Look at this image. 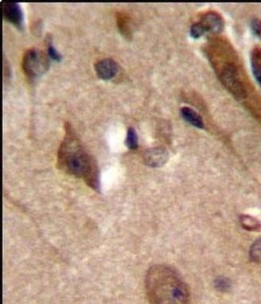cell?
<instances>
[{"instance_id": "obj_13", "label": "cell", "mask_w": 261, "mask_h": 304, "mask_svg": "<svg viewBox=\"0 0 261 304\" xmlns=\"http://www.w3.org/2000/svg\"><path fill=\"white\" fill-rule=\"evenodd\" d=\"M128 19L127 16L122 14H119L118 16V24L119 30L125 36L130 35V26L128 24Z\"/></svg>"}, {"instance_id": "obj_11", "label": "cell", "mask_w": 261, "mask_h": 304, "mask_svg": "<svg viewBox=\"0 0 261 304\" xmlns=\"http://www.w3.org/2000/svg\"><path fill=\"white\" fill-rule=\"evenodd\" d=\"M242 226L248 231H259L261 228V224L258 220L253 218L252 216H241Z\"/></svg>"}, {"instance_id": "obj_8", "label": "cell", "mask_w": 261, "mask_h": 304, "mask_svg": "<svg viewBox=\"0 0 261 304\" xmlns=\"http://www.w3.org/2000/svg\"><path fill=\"white\" fill-rule=\"evenodd\" d=\"M206 31L220 33L224 28V20L219 14L216 12H209L202 18L201 22Z\"/></svg>"}, {"instance_id": "obj_17", "label": "cell", "mask_w": 261, "mask_h": 304, "mask_svg": "<svg viewBox=\"0 0 261 304\" xmlns=\"http://www.w3.org/2000/svg\"><path fill=\"white\" fill-rule=\"evenodd\" d=\"M206 32L204 28L202 26L201 23L199 24H195L191 28V35L195 39H198L202 36Z\"/></svg>"}, {"instance_id": "obj_3", "label": "cell", "mask_w": 261, "mask_h": 304, "mask_svg": "<svg viewBox=\"0 0 261 304\" xmlns=\"http://www.w3.org/2000/svg\"><path fill=\"white\" fill-rule=\"evenodd\" d=\"M23 70L30 80L38 78L49 68V61L44 52L37 49H29L23 57Z\"/></svg>"}, {"instance_id": "obj_6", "label": "cell", "mask_w": 261, "mask_h": 304, "mask_svg": "<svg viewBox=\"0 0 261 304\" xmlns=\"http://www.w3.org/2000/svg\"><path fill=\"white\" fill-rule=\"evenodd\" d=\"M95 71L99 78L109 80L117 76L119 71V66L111 58H104L95 64Z\"/></svg>"}, {"instance_id": "obj_12", "label": "cell", "mask_w": 261, "mask_h": 304, "mask_svg": "<svg viewBox=\"0 0 261 304\" xmlns=\"http://www.w3.org/2000/svg\"><path fill=\"white\" fill-rule=\"evenodd\" d=\"M126 145L131 150H134L137 148L138 146V138L137 135L133 128H130L127 131V139H126Z\"/></svg>"}, {"instance_id": "obj_9", "label": "cell", "mask_w": 261, "mask_h": 304, "mask_svg": "<svg viewBox=\"0 0 261 304\" xmlns=\"http://www.w3.org/2000/svg\"><path fill=\"white\" fill-rule=\"evenodd\" d=\"M251 64L253 75L261 87V48L257 47L251 55Z\"/></svg>"}, {"instance_id": "obj_4", "label": "cell", "mask_w": 261, "mask_h": 304, "mask_svg": "<svg viewBox=\"0 0 261 304\" xmlns=\"http://www.w3.org/2000/svg\"><path fill=\"white\" fill-rule=\"evenodd\" d=\"M223 84L235 96L236 99H242L246 97L247 91L244 83L239 77L236 67L231 63L227 64L220 75Z\"/></svg>"}, {"instance_id": "obj_2", "label": "cell", "mask_w": 261, "mask_h": 304, "mask_svg": "<svg viewBox=\"0 0 261 304\" xmlns=\"http://www.w3.org/2000/svg\"><path fill=\"white\" fill-rule=\"evenodd\" d=\"M146 293L152 304H187L189 291L174 270L166 266H155L146 278Z\"/></svg>"}, {"instance_id": "obj_7", "label": "cell", "mask_w": 261, "mask_h": 304, "mask_svg": "<svg viewBox=\"0 0 261 304\" xmlns=\"http://www.w3.org/2000/svg\"><path fill=\"white\" fill-rule=\"evenodd\" d=\"M144 160L149 166L154 167L163 166L167 161V151L162 147L149 149L145 152Z\"/></svg>"}, {"instance_id": "obj_16", "label": "cell", "mask_w": 261, "mask_h": 304, "mask_svg": "<svg viewBox=\"0 0 261 304\" xmlns=\"http://www.w3.org/2000/svg\"><path fill=\"white\" fill-rule=\"evenodd\" d=\"M48 56L50 57L53 60L61 62L62 59V56L60 54L59 52H57V50L54 48V46L52 45V40H48Z\"/></svg>"}, {"instance_id": "obj_15", "label": "cell", "mask_w": 261, "mask_h": 304, "mask_svg": "<svg viewBox=\"0 0 261 304\" xmlns=\"http://www.w3.org/2000/svg\"><path fill=\"white\" fill-rule=\"evenodd\" d=\"M215 287L218 291L225 292L228 291L231 287V283L228 279L225 278H219L215 282Z\"/></svg>"}, {"instance_id": "obj_5", "label": "cell", "mask_w": 261, "mask_h": 304, "mask_svg": "<svg viewBox=\"0 0 261 304\" xmlns=\"http://www.w3.org/2000/svg\"><path fill=\"white\" fill-rule=\"evenodd\" d=\"M2 11L3 17L15 25L19 29H22L24 23V14L17 2L4 1L2 2Z\"/></svg>"}, {"instance_id": "obj_18", "label": "cell", "mask_w": 261, "mask_h": 304, "mask_svg": "<svg viewBox=\"0 0 261 304\" xmlns=\"http://www.w3.org/2000/svg\"><path fill=\"white\" fill-rule=\"evenodd\" d=\"M251 28L255 35L261 39V20L255 18L251 22Z\"/></svg>"}, {"instance_id": "obj_14", "label": "cell", "mask_w": 261, "mask_h": 304, "mask_svg": "<svg viewBox=\"0 0 261 304\" xmlns=\"http://www.w3.org/2000/svg\"><path fill=\"white\" fill-rule=\"evenodd\" d=\"M250 256L255 262H261V239L257 240L251 248Z\"/></svg>"}, {"instance_id": "obj_10", "label": "cell", "mask_w": 261, "mask_h": 304, "mask_svg": "<svg viewBox=\"0 0 261 304\" xmlns=\"http://www.w3.org/2000/svg\"><path fill=\"white\" fill-rule=\"evenodd\" d=\"M181 113H182L183 119L191 123L192 126L198 128H203V121H202V117L196 112V111L192 108H183L181 111Z\"/></svg>"}, {"instance_id": "obj_1", "label": "cell", "mask_w": 261, "mask_h": 304, "mask_svg": "<svg viewBox=\"0 0 261 304\" xmlns=\"http://www.w3.org/2000/svg\"><path fill=\"white\" fill-rule=\"evenodd\" d=\"M58 166L69 175L82 178L94 190L100 188V173L93 156L88 153L69 125L58 152Z\"/></svg>"}]
</instances>
